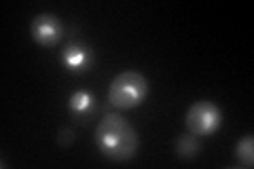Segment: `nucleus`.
<instances>
[{"label": "nucleus", "instance_id": "6e6552de", "mask_svg": "<svg viewBox=\"0 0 254 169\" xmlns=\"http://www.w3.org/2000/svg\"><path fill=\"white\" fill-rule=\"evenodd\" d=\"M235 157H237V161H240L244 167L250 169L254 165V138H252V135H246V138H242L240 142H237Z\"/></svg>", "mask_w": 254, "mask_h": 169}, {"label": "nucleus", "instance_id": "20e7f679", "mask_svg": "<svg viewBox=\"0 0 254 169\" xmlns=\"http://www.w3.org/2000/svg\"><path fill=\"white\" fill-rule=\"evenodd\" d=\"M30 34L41 47H55L64 36V26L53 13H41L32 19Z\"/></svg>", "mask_w": 254, "mask_h": 169}, {"label": "nucleus", "instance_id": "0eeeda50", "mask_svg": "<svg viewBox=\"0 0 254 169\" xmlns=\"http://www.w3.org/2000/svg\"><path fill=\"white\" fill-rule=\"evenodd\" d=\"M201 150V144L197 142L195 135H180L176 140V155L182 159H195Z\"/></svg>", "mask_w": 254, "mask_h": 169}, {"label": "nucleus", "instance_id": "423d86ee", "mask_svg": "<svg viewBox=\"0 0 254 169\" xmlns=\"http://www.w3.org/2000/svg\"><path fill=\"white\" fill-rule=\"evenodd\" d=\"M68 108H70V114H72L74 118H87L95 110V98L89 91L78 89V91H74L72 95H70Z\"/></svg>", "mask_w": 254, "mask_h": 169}, {"label": "nucleus", "instance_id": "f03ea898", "mask_svg": "<svg viewBox=\"0 0 254 169\" xmlns=\"http://www.w3.org/2000/svg\"><path fill=\"white\" fill-rule=\"evenodd\" d=\"M148 95V80L144 74L133 70L121 72L119 76L113 78L108 87V102L117 108H136Z\"/></svg>", "mask_w": 254, "mask_h": 169}, {"label": "nucleus", "instance_id": "39448f33", "mask_svg": "<svg viewBox=\"0 0 254 169\" xmlns=\"http://www.w3.org/2000/svg\"><path fill=\"white\" fill-rule=\"evenodd\" d=\"M60 61L68 72H85L91 68V63L95 61V55L83 43H70L64 47Z\"/></svg>", "mask_w": 254, "mask_h": 169}, {"label": "nucleus", "instance_id": "1a4fd4ad", "mask_svg": "<svg viewBox=\"0 0 254 169\" xmlns=\"http://www.w3.org/2000/svg\"><path fill=\"white\" fill-rule=\"evenodd\" d=\"M58 142L62 144V146H70V144L74 142V133H72V129H70V127H64V129H60V133H58Z\"/></svg>", "mask_w": 254, "mask_h": 169}, {"label": "nucleus", "instance_id": "f257e3e1", "mask_svg": "<svg viewBox=\"0 0 254 169\" xmlns=\"http://www.w3.org/2000/svg\"><path fill=\"white\" fill-rule=\"evenodd\" d=\"M95 146L104 157L113 161H127L138 150V133L131 123L121 114L110 112L95 127Z\"/></svg>", "mask_w": 254, "mask_h": 169}, {"label": "nucleus", "instance_id": "7ed1b4c3", "mask_svg": "<svg viewBox=\"0 0 254 169\" xmlns=\"http://www.w3.org/2000/svg\"><path fill=\"white\" fill-rule=\"evenodd\" d=\"M185 123L190 135H195V138H208V135H214L220 129L222 112L214 102L201 100V102H195L189 108Z\"/></svg>", "mask_w": 254, "mask_h": 169}]
</instances>
